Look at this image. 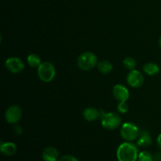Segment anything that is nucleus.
<instances>
[{"mask_svg": "<svg viewBox=\"0 0 161 161\" xmlns=\"http://www.w3.org/2000/svg\"><path fill=\"white\" fill-rule=\"evenodd\" d=\"M138 146L132 142H125L118 147L116 158L118 161H137L138 159Z\"/></svg>", "mask_w": 161, "mask_h": 161, "instance_id": "f257e3e1", "label": "nucleus"}, {"mask_svg": "<svg viewBox=\"0 0 161 161\" xmlns=\"http://www.w3.org/2000/svg\"><path fill=\"white\" fill-rule=\"evenodd\" d=\"M101 124L106 130H116L121 125V117L116 113H105L102 111Z\"/></svg>", "mask_w": 161, "mask_h": 161, "instance_id": "f03ea898", "label": "nucleus"}, {"mask_svg": "<svg viewBox=\"0 0 161 161\" xmlns=\"http://www.w3.org/2000/svg\"><path fill=\"white\" fill-rule=\"evenodd\" d=\"M98 61L94 53L90 51L84 52L79 56L77 59V65L81 70L89 71L97 66Z\"/></svg>", "mask_w": 161, "mask_h": 161, "instance_id": "7ed1b4c3", "label": "nucleus"}, {"mask_svg": "<svg viewBox=\"0 0 161 161\" xmlns=\"http://www.w3.org/2000/svg\"><path fill=\"white\" fill-rule=\"evenodd\" d=\"M37 73L41 81L44 83H50L56 75V69L52 63L49 61H44L41 63L40 65L38 67Z\"/></svg>", "mask_w": 161, "mask_h": 161, "instance_id": "20e7f679", "label": "nucleus"}, {"mask_svg": "<svg viewBox=\"0 0 161 161\" xmlns=\"http://www.w3.org/2000/svg\"><path fill=\"white\" fill-rule=\"evenodd\" d=\"M139 129L132 123H125L120 127V135L126 142H133L139 136Z\"/></svg>", "mask_w": 161, "mask_h": 161, "instance_id": "39448f33", "label": "nucleus"}, {"mask_svg": "<svg viewBox=\"0 0 161 161\" xmlns=\"http://www.w3.org/2000/svg\"><path fill=\"white\" fill-rule=\"evenodd\" d=\"M22 116V110L20 106L13 105L8 107L5 113V119L9 124H16L20 121Z\"/></svg>", "mask_w": 161, "mask_h": 161, "instance_id": "423d86ee", "label": "nucleus"}, {"mask_svg": "<svg viewBox=\"0 0 161 161\" xmlns=\"http://www.w3.org/2000/svg\"><path fill=\"white\" fill-rule=\"evenodd\" d=\"M5 66L10 72L14 74L20 73L25 69V63L17 57H11L5 61Z\"/></svg>", "mask_w": 161, "mask_h": 161, "instance_id": "0eeeda50", "label": "nucleus"}, {"mask_svg": "<svg viewBox=\"0 0 161 161\" xmlns=\"http://www.w3.org/2000/svg\"><path fill=\"white\" fill-rule=\"evenodd\" d=\"M145 79L141 72L134 69L130 71L127 76V82L129 86L133 88H139L143 85Z\"/></svg>", "mask_w": 161, "mask_h": 161, "instance_id": "6e6552de", "label": "nucleus"}, {"mask_svg": "<svg viewBox=\"0 0 161 161\" xmlns=\"http://www.w3.org/2000/svg\"><path fill=\"white\" fill-rule=\"evenodd\" d=\"M113 94L115 98L119 102H127L130 97L128 89L122 84H116L113 86Z\"/></svg>", "mask_w": 161, "mask_h": 161, "instance_id": "1a4fd4ad", "label": "nucleus"}, {"mask_svg": "<svg viewBox=\"0 0 161 161\" xmlns=\"http://www.w3.org/2000/svg\"><path fill=\"white\" fill-rule=\"evenodd\" d=\"M153 140L150 134L147 130H142L140 132L139 136L137 138L136 145L140 148H148L152 145Z\"/></svg>", "mask_w": 161, "mask_h": 161, "instance_id": "9d476101", "label": "nucleus"}, {"mask_svg": "<svg viewBox=\"0 0 161 161\" xmlns=\"http://www.w3.org/2000/svg\"><path fill=\"white\" fill-rule=\"evenodd\" d=\"M42 158L44 161H58L59 160V152L54 147H47L42 151Z\"/></svg>", "mask_w": 161, "mask_h": 161, "instance_id": "9b49d317", "label": "nucleus"}, {"mask_svg": "<svg viewBox=\"0 0 161 161\" xmlns=\"http://www.w3.org/2000/svg\"><path fill=\"white\" fill-rule=\"evenodd\" d=\"M17 146L14 142H1L0 144V151L2 154L6 157H12L17 153Z\"/></svg>", "mask_w": 161, "mask_h": 161, "instance_id": "f8f14e48", "label": "nucleus"}, {"mask_svg": "<svg viewBox=\"0 0 161 161\" xmlns=\"http://www.w3.org/2000/svg\"><path fill=\"white\" fill-rule=\"evenodd\" d=\"M83 116L86 120L92 122L101 117V112L94 107H88L83 110Z\"/></svg>", "mask_w": 161, "mask_h": 161, "instance_id": "ddd939ff", "label": "nucleus"}, {"mask_svg": "<svg viewBox=\"0 0 161 161\" xmlns=\"http://www.w3.org/2000/svg\"><path fill=\"white\" fill-rule=\"evenodd\" d=\"M97 67L99 72L102 74H109L113 69V64L107 60H102V61H98Z\"/></svg>", "mask_w": 161, "mask_h": 161, "instance_id": "4468645a", "label": "nucleus"}, {"mask_svg": "<svg viewBox=\"0 0 161 161\" xmlns=\"http://www.w3.org/2000/svg\"><path fill=\"white\" fill-rule=\"evenodd\" d=\"M143 71L148 75H155L160 72V67L154 62H148L143 66Z\"/></svg>", "mask_w": 161, "mask_h": 161, "instance_id": "2eb2a0df", "label": "nucleus"}, {"mask_svg": "<svg viewBox=\"0 0 161 161\" xmlns=\"http://www.w3.org/2000/svg\"><path fill=\"white\" fill-rule=\"evenodd\" d=\"M27 62L28 65L32 68H38L41 64V59L36 53H30L27 58Z\"/></svg>", "mask_w": 161, "mask_h": 161, "instance_id": "dca6fc26", "label": "nucleus"}, {"mask_svg": "<svg viewBox=\"0 0 161 161\" xmlns=\"http://www.w3.org/2000/svg\"><path fill=\"white\" fill-rule=\"evenodd\" d=\"M123 64H124V66L126 69L131 71L135 69L137 63L135 58H131V57H127V58H124V61H123Z\"/></svg>", "mask_w": 161, "mask_h": 161, "instance_id": "f3484780", "label": "nucleus"}, {"mask_svg": "<svg viewBox=\"0 0 161 161\" xmlns=\"http://www.w3.org/2000/svg\"><path fill=\"white\" fill-rule=\"evenodd\" d=\"M138 161H154L153 155L147 150H143L138 154Z\"/></svg>", "mask_w": 161, "mask_h": 161, "instance_id": "a211bd4d", "label": "nucleus"}, {"mask_svg": "<svg viewBox=\"0 0 161 161\" xmlns=\"http://www.w3.org/2000/svg\"><path fill=\"white\" fill-rule=\"evenodd\" d=\"M117 111L122 114L127 113L128 112V105L127 104V102H119L117 105Z\"/></svg>", "mask_w": 161, "mask_h": 161, "instance_id": "6ab92c4d", "label": "nucleus"}, {"mask_svg": "<svg viewBox=\"0 0 161 161\" xmlns=\"http://www.w3.org/2000/svg\"><path fill=\"white\" fill-rule=\"evenodd\" d=\"M58 161H79L78 159L72 155H64L63 157H60Z\"/></svg>", "mask_w": 161, "mask_h": 161, "instance_id": "aec40b11", "label": "nucleus"}, {"mask_svg": "<svg viewBox=\"0 0 161 161\" xmlns=\"http://www.w3.org/2000/svg\"><path fill=\"white\" fill-rule=\"evenodd\" d=\"M14 131L17 135H21L22 131H23V129H22V127H20V125L16 124V125L14 127Z\"/></svg>", "mask_w": 161, "mask_h": 161, "instance_id": "412c9836", "label": "nucleus"}, {"mask_svg": "<svg viewBox=\"0 0 161 161\" xmlns=\"http://www.w3.org/2000/svg\"><path fill=\"white\" fill-rule=\"evenodd\" d=\"M154 161H161V152H157L153 154Z\"/></svg>", "mask_w": 161, "mask_h": 161, "instance_id": "4be33fe9", "label": "nucleus"}, {"mask_svg": "<svg viewBox=\"0 0 161 161\" xmlns=\"http://www.w3.org/2000/svg\"><path fill=\"white\" fill-rule=\"evenodd\" d=\"M157 146H158L159 149H160L161 151V134H160V135H158V137H157Z\"/></svg>", "mask_w": 161, "mask_h": 161, "instance_id": "5701e85b", "label": "nucleus"}, {"mask_svg": "<svg viewBox=\"0 0 161 161\" xmlns=\"http://www.w3.org/2000/svg\"><path fill=\"white\" fill-rule=\"evenodd\" d=\"M159 45H160V48H161V36H160V39H159Z\"/></svg>", "mask_w": 161, "mask_h": 161, "instance_id": "b1692460", "label": "nucleus"}]
</instances>
